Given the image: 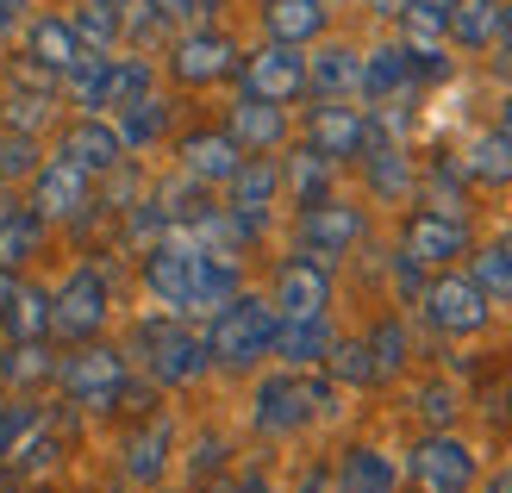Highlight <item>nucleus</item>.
Instances as JSON below:
<instances>
[{
  "label": "nucleus",
  "mask_w": 512,
  "mask_h": 493,
  "mask_svg": "<svg viewBox=\"0 0 512 493\" xmlns=\"http://www.w3.org/2000/svg\"><path fill=\"white\" fill-rule=\"evenodd\" d=\"M25 57H32L38 69H50V75L63 82V75H69L75 63H82L88 50H82V38H75V25H69V19L44 13V19H32V25H25Z\"/></svg>",
  "instance_id": "obj_21"
},
{
  "label": "nucleus",
  "mask_w": 512,
  "mask_h": 493,
  "mask_svg": "<svg viewBox=\"0 0 512 493\" xmlns=\"http://www.w3.org/2000/svg\"><path fill=\"white\" fill-rule=\"evenodd\" d=\"M150 7H157L169 25H188V19H200V13H207V0H150Z\"/></svg>",
  "instance_id": "obj_48"
},
{
  "label": "nucleus",
  "mask_w": 512,
  "mask_h": 493,
  "mask_svg": "<svg viewBox=\"0 0 512 493\" xmlns=\"http://www.w3.org/2000/svg\"><path fill=\"white\" fill-rule=\"evenodd\" d=\"M450 7H456V0H406V7L394 13L406 50H438L450 38Z\"/></svg>",
  "instance_id": "obj_33"
},
{
  "label": "nucleus",
  "mask_w": 512,
  "mask_h": 493,
  "mask_svg": "<svg viewBox=\"0 0 512 493\" xmlns=\"http://www.w3.org/2000/svg\"><path fill=\"white\" fill-rule=\"evenodd\" d=\"M88 206H94V175H88V169H75L69 157L38 163V175H32V213H38L44 225H57V219H88Z\"/></svg>",
  "instance_id": "obj_12"
},
{
  "label": "nucleus",
  "mask_w": 512,
  "mask_h": 493,
  "mask_svg": "<svg viewBox=\"0 0 512 493\" xmlns=\"http://www.w3.org/2000/svg\"><path fill=\"white\" fill-rule=\"evenodd\" d=\"M225 132L244 144V157H269V150L288 144V107L256 100V94H238L232 113H225Z\"/></svg>",
  "instance_id": "obj_19"
},
{
  "label": "nucleus",
  "mask_w": 512,
  "mask_h": 493,
  "mask_svg": "<svg viewBox=\"0 0 512 493\" xmlns=\"http://www.w3.org/2000/svg\"><path fill=\"white\" fill-rule=\"evenodd\" d=\"M419 306H425L431 331H444V337H475L481 325H488V294H481L469 275H450V269H438L425 281Z\"/></svg>",
  "instance_id": "obj_9"
},
{
  "label": "nucleus",
  "mask_w": 512,
  "mask_h": 493,
  "mask_svg": "<svg viewBox=\"0 0 512 493\" xmlns=\"http://www.w3.org/2000/svg\"><path fill=\"white\" fill-rule=\"evenodd\" d=\"M275 319L294 325V319H331V263H319V256H288V263L275 269Z\"/></svg>",
  "instance_id": "obj_8"
},
{
  "label": "nucleus",
  "mask_w": 512,
  "mask_h": 493,
  "mask_svg": "<svg viewBox=\"0 0 512 493\" xmlns=\"http://www.w3.org/2000/svg\"><path fill=\"white\" fill-rule=\"evenodd\" d=\"M19 175H38V138L0 132V181H19Z\"/></svg>",
  "instance_id": "obj_47"
},
{
  "label": "nucleus",
  "mask_w": 512,
  "mask_h": 493,
  "mask_svg": "<svg viewBox=\"0 0 512 493\" xmlns=\"http://www.w3.org/2000/svg\"><path fill=\"white\" fill-rule=\"evenodd\" d=\"M225 188H232V213L269 219V206H275V194H281V163H275V157H244L238 175L225 181Z\"/></svg>",
  "instance_id": "obj_24"
},
{
  "label": "nucleus",
  "mask_w": 512,
  "mask_h": 493,
  "mask_svg": "<svg viewBox=\"0 0 512 493\" xmlns=\"http://www.w3.org/2000/svg\"><path fill=\"white\" fill-rule=\"evenodd\" d=\"M238 294H244V288H238V263H232V256H213V250H207V263H200L182 313H207V319H213L219 306H232Z\"/></svg>",
  "instance_id": "obj_30"
},
{
  "label": "nucleus",
  "mask_w": 512,
  "mask_h": 493,
  "mask_svg": "<svg viewBox=\"0 0 512 493\" xmlns=\"http://www.w3.org/2000/svg\"><path fill=\"white\" fill-rule=\"evenodd\" d=\"M406 481L419 493H469L475 487V450L450 431H425L406 456Z\"/></svg>",
  "instance_id": "obj_6"
},
{
  "label": "nucleus",
  "mask_w": 512,
  "mask_h": 493,
  "mask_svg": "<svg viewBox=\"0 0 512 493\" xmlns=\"http://www.w3.org/2000/svg\"><path fill=\"white\" fill-rule=\"evenodd\" d=\"M419 88V75H413V50L406 44H381L363 57V88L356 94H369V100H400V94H413Z\"/></svg>",
  "instance_id": "obj_23"
},
{
  "label": "nucleus",
  "mask_w": 512,
  "mask_h": 493,
  "mask_svg": "<svg viewBox=\"0 0 512 493\" xmlns=\"http://www.w3.org/2000/svg\"><path fill=\"white\" fill-rule=\"evenodd\" d=\"M331 412H338V387L319 381V375H306V369H281V375H269L263 387H256L250 425L263 437H294L313 419H331Z\"/></svg>",
  "instance_id": "obj_1"
},
{
  "label": "nucleus",
  "mask_w": 512,
  "mask_h": 493,
  "mask_svg": "<svg viewBox=\"0 0 512 493\" xmlns=\"http://www.w3.org/2000/svg\"><path fill=\"white\" fill-rule=\"evenodd\" d=\"M132 356L144 362V375L157 387H194L213 369L207 337L194 325H182V319H138L132 325Z\"/></svg>",
  "instance_id": "obj_2"
},
{
  "label": "nucleus",
  "mask_w": 512,
  "mask_h": 493,
  "mask_svg": "<svg viewBox=\"0 0 512 493\" xmlns=\"http://www.w3.org/2000/svg\"><path fill=\"white\" fill-rule=\"evenodd\" d=\"M163 13L150 7V0H119V38H132V44H150V38H163Z\"/></svg>",
  "instance_id": "obj_45"
},
{
  "label": "nucleus",
  "mask_w": 512,
  "mask_h": 493,
  "mask_svg": "<svg viewBox=\"0 0 512 493\" xmlns=\"http://www.w3.org/2000/svg\"><path fill=\"white\" fill-rule=\"evenodd\" d=\"M50 375H57V356H50L44 344H7L0 350V381H7L13 394L19 387H44Z\"/></svg>",
  "instance_id": "obj_37"
},
{
  "label": "nucleus",
  "mask_w": 512,
  "mask_h": 493,
  "mask_svg": "<svg viewBox=\"0 0 512 493\" xmlns=\"http://www.w3.org/2000/svg\"><path fill=\"white\" fill-rule=\"evenodd\" d=\"M44 425H50V412L38 400H25V394H13L7 406H0V469H19V456L38 444Z\"/></svg>",
  "instance_id": "obj_28"
},
{
  "label": "nucleus",
  "mask_w": 512,
  "mask_h": 493,
  "mask_svg": "<svg viewBox=\"0 0 512 493\" xmlns=\"http://www.w3.org/2000/svg\"><path fill=\"white\" fill-rule=\"evenodd\" d=\"M331 344H338L331 319H294V325H275V356H281V369H319V362L331 356Z\"/></svg>",
  "instance_id": "obj_25"
},
{
  "label": "nucleus",
  "mask_w": 512,
  "mask_h": 493,
  "mask_svg": "<svg viewBox=\"0 0 512 493\" xmlns=\"http://www.w3.org/2000/svg\"><path fill=\"white\" fill-rule=\"evenodd\" d=\"M363 206H350V200H319V206H300V225H294V238L306 256H319V263H331V256H350L356 244H363Z\"/></svg>",
  "instance_id": "obj_10"
},
{
  "label": "nucleus",
  "mask_w": 512,
  "mask_h": 493,
  "mask_svg": "<svg viewBox=\"0 0 512 493\" xmlns=\"http://www.w3.org/2000/svg\"><path fill=\"white\" fill-rule=\"evenodd\" d=\"M331 175H338V163H325L319 150H294L288 163H281V188L294 194V206H319V200H331Z\"/></svg>",
  "instance_id": "obj_32"
},
{
  "label": "nucleus",
  "mask_w": 512,
  "mask_h": 493,
  "mask_svg": "<svg viewBox=\"0 0 512 493\" xmlns=\"http://www.w3.org/2000/svg\"><path fill=\"white\" fill-rule=\"evenodd\" d=\"M450 44H463V50L500 44V0H456L450 7Z\"/></svg>",
  "instance_id": "obj_34"
},
{
  "label": "nucleus",
  "mask_w": 512,
  "mask_h": 493,
  "mask_svg": "<svg viewBox=\"0 0 512 493\" xmlns=\"http://www.w3.org/2000/svg\"><path fill=\"white\" fill-rule=\"evenodd\" d=\"M169 450H175V425L163 419V412H144V425L125 437V481H138V487H157L163 469H169Z\"/></svg>",
  "instance_id": "obj_20"
},
{
  "label": "nucleus",
  "mask_w": 512,
  "mask_h": 493,
  "mask_svg": "<svg viewBox=\"0 0 512 493\" xmlns=\"http://www.w3.org/2000/svg\"><path fill=\"white\" fill-rule=\"evenodd\" d=\"M50 381L69 394V406L113 412L119 394H125V381H132V362H125V350H113V344H75L57 362V375H50Z\"/></svg>",
  "instance_id": "obj_4"
},
{
  "label": "nucleus",
  "mask_w": 512,
  "mask_h": 493,
  "mask_svg": "<svg viewBox=\"0 0 512 493\" xmlns=\"http://www.w3.org/2000/svg\"><path fill=\"white\" fill-rule=\"evenodd\" d=\"M413 406H419V419H425L431 431H450V419H456V387H450V381H425Z\"/></svg>",
  "instance_id": "obj_46"
},
{
  "label": "nucleus",
  "mask_w": 512,
  "mask_h": 493,
  "mask_svg": "<svg viewBox=\"0 0 512 493\" xmlns=\"http://www.w3.org/2000/svg\"><path fill=\"white\" fill-rule=\"evenodd\" d=\"M275 325H281L275 306L256 300V294H238L232 306H219V313H213V331H207L213 369L244 375V369H256L263 356H275Z\"/></svg>",
  "instance_id": "obj_3"
},
{
  "label": "nucleus",
  "mask_w": 512,
  "mask_h": 493,
  "mask_svg": "<svg viewBox=\"0 0 512 493\" xmlns=\"http://www.w3.org/2000/svg\"><path fill=\"white\" fill-rule=\"evenodd\" d=\"M0 337L7 344H44L50 337V288L25 275H0Z\"/></svg>",
  "instance_id": "obj_16"
},
{
  "label": "nucleus",
  "mask_w": 512,
  "mask_h": 493,
  "mask_svg": "<svg viewBox=\"0 0 512 493\" xmlns=\"http://www.w3.org/2000/svg\"><path fill=\"white\" fill-rule=\"evenodd\" d=\"M400 256L419 269H450L469 256V225L463 213H438V206H419L406 213V231H400Z\"/></svg>",
  "instance_id": "obj_7"
},
{
  "label": "nucleus",
  "mask_w": 512,
  "mask_h": 493,
  "mask_svg": "<svg viewBox=\"0 0 512 493\" xmlns=\"http://www.w3.org/2000/svg\"><path fill=\"white\" fill-rule=\"evenodd\" d=\"M494 132H500V138H506V144H512V94H506V100H500V125H494Z\"/></svg>",
  "instance_id": "obj_52"
},
{
  "label": "nucleus",
  "mask_w": 512,
  "mask_h": 493,
  "mask_svg": "<svg viewBox=\"0 0 512 493\" xmlns=\"http://www.w3.org/2000/svg\"><path fill=\"white\" fill-rule=\"evenodd\" d=\"M57 157H69L75 169H88L94 181H107V175L125 163V144H119V132H113L107 119L82 113L75 125H63V138H57Z\"/></svg>",
  "instance_id": "obj_18"
},
{
  "label": "nucleus",
  "mask_w": 512,
  "mask_h": 493,
  "mask_svg": "<svg viewBox=\"0 0 512 493\" xmlns=\"http://www.w3.org/2000/svg\"><path fill=\"white\" fill-rule=\"evenodd\" d=\"M363 163H369V188H375V200H406V194L419 188V169H413V157H406L400 144H369Z\"/></svg>",
  "instance_id": "obj_31"
},
{
  "label": "nucleus",
  "mask_w": 512,
  "mask_h": 493,
  "mask_svg": "<svg viewBox=\"0 0 512 493\" xmlns=\"http://www.w3.org/2000/svg\"><path fill=\"white\" fill-rule=\"evenodd\" d=\"M0 206H7L0 213V275H19L44 250V219L32 206H13V200H0Z\"/></svg>",
  "instance_id": "obj_26"
},
{
  "label": "nucleus",
  "mask_w": 512,
  "mask_h": 493,
  "mask_svg": "<svg viewBox=\"0 0 512 493\" xmlns=\"http://www.w3.org/2000/svg\"><path fill=\"white\" fill-rule=\"evenodd\" d=\"M100 7H119V0H100Z\"/></svg>",
  "instance_id": "obj_58"
},
{
  "label": "nucleus",
  "mask_w": 512,
  "mask_h": 493,
  "mask_svg": "<svg viewBox=\"0 0 512 493\" xmlns=\"http://www.w3.org/2000/svg\"><path fill=\"white\" fill-rule=\"evenodd\" d=\"M75 38H82V50H94V57H107V50L119 44V7H100V0H82V7L69 13Z\"/></svg>",
  "instance_id": "obj_40"
},
{
  "label": "nucleus",
  "mask_w": 512,
  "mask_h": 493,
  "mask_svg": "<svg viewBox=\"0 0 512 493\" xmlns=\"http://www.w3.org/2000/svg\"><path fill=\"white\" fill-rule=\"evenodd\" d=\"M481 493H512V469H500V475H494L488 487H481Z\"/></svg>",
  "instance_id": "obj_54"
},
{
  "label": "nucleus",
  "mask_w": 512,
  "mask_h": 493,
  "mask_svg": "<svg viewBox=\"0 0 512 493\" xmlns=\"http://www.w3.org/2000/svg\"><path fill=\"white\" fill-rule=\"evenodd\" d=\"M175 163H182V175H194L200 188H225L244 163V144L225 132V125H207V132H188L175 144Z\"/></svg>",
  "instance_id": "obj_17"
},
{
  "label": "nucleus",
  "mask_w": 512,
  "mask_h": 493,
  "mask_svg": "<svg viewBox=\"0 0 512 493\" xmlns=\"http://www.w3.org/2000/svg\"><path fill=\"white\" fill-rule=\"evenodd\" d=\"M238 82L244 94L256 100H275V107H288V100L306 94V57H300V44H263V50H250V57L238 63Z\"/></svg>",
  "instance_id": "obj_11"
},
{
  "label": "nucleus",
  "mask_w": 512,
  "mask_h": 493,
  "mask_svg": "<svg viewBox=\"0 0 512 493\" xmlns=\"http://www.w3.org/2000/svg\"><path fill=\"white\" fill-rule=\"evenodd\" d=\"M469 281H475V288L488 294V300H512V263H506L494 244L469 256Z\"/></svg>",
  "instance_id": "obj_44"
},
{
  "label": "nucleus",
  "mask_w": 512,
  "mask_h": 493,
  "mask_svg": "<svg viewBox=\"0 0 512 493\" xmlns=\"http://www.w3.org/2000/svg\"><path fill=\"white\" fill-rule=\"evenodd\" d=\"M219 450H225V444H219V437L207 431V437H200V456H194V469H200V475H213V469H219Z\"/></svg>",
  "instance_id": "obj_49"
},
{
  "label": "nucleus",
  "mask_w": 512,
  "mask_h": 493,
  "mask_svg": "<svg viewBox=\"0 0 512 493\" xmlns=\"http://www.w3.org/2000/svg\"><path fill=\"white\" fill-rule=\"evenodd\" d=\"M219 493H269V481H263V475H232Z\"/></svg>",
  "instance_id": "obj_50"
},
{
  "label": "nucleus",
  "mask_w": 512,
  "mask_h": 493,
  "mask_svg": "<svg viewBox=\"0 0 512 493\" xmlns=\"http://www.w3.org/2000/svg\"><path fill=\"white\" fill-rule=\"evenodd\" d=\"M13 25H19V0H0V50H7V38H13Z\"/></svg>",
  "instance_id": "obj_51"
},
{
  "label": "nucleus",
  "mask_w": 512,
  "mask_h": 493,
  "mask_svg": "<svg viewBox=\"0 0 512 493\" xmlns=\"http://www.w3.org/2000/svg\"><path fill=\"white\" fill-rule=\"evenodd\" d=\"M356 88H363V57H356L350 44H319L313 57H306V94L350 100Z\"/></svg>",
  "instance_id": "obj_22"
},
{
  "label": "nucleus",
  "mask_w": 512,
  "mask_h": 493,
  "mask_svg": "<svg viewBox=\"0 0 512 493\" xmlns=\"http://www.w3.org/2000/svg\"><path fill=\"white\" fill-rule=\"evenodd\" d=\"M200 263H207V244H188V238H157L144 250V288L157 294L163 306H175L182 313L188 306V288H194V275Z\"/></svg>",
  "instance_id": "obj_13"
},
{
  "label": "nucleus",
  "mask_w": 512,
  "mask_h": 493,
  "mask_svg": "<svg viewBox=\"0 0 512 493\" xmlns=\"http://www.w3.org/2000/svg\"><path fill=\"white\" fill-rule=\"evenodd\" d=\"M494 250H500V256H506V263H512V225H506V231H500V238H494Z\"/></svg>",
  "instance_id": "obj_55"
},
{
  "label": "nucleus",
  "mask_w": 512,
  "mask_h": 493,
  "mask_svg": "<svg viewBox=\"0 0 512 493\" xmlns=\"http://www.w3.org/2000/svg\"><path fill=\"white\" fill-rule=\"evenodd\" d=\"M500 44L512 50V0H500Z\"/></svg>",
  "instance_id": "obj_53"
},
{
  "label": "nucleus",
  "mask_w": 512,
  "mask_h": 493,
  "mask_svg": "<svg viewBox=\"0 0 512 493\" xmlns=\"http://www.w3.org/2000/svg\"><path fill=\"white\" fill-rule=\"evenodd\" d=\"M306 150H319L325 163H350L369 150V113L344 107V100H319L306 113Z\"/></svg>",
  "instance_id": "obj_14"
},
{
  "label": "nucleus",
  "mask_w": 512,
  "mask_h": 493,
  "mask_svg": "<svg viewBox=\"0 0 512 493\" xmlns=\"http://www.w3.org/2000/svg\"><path fill=\"white\" fill-rule=\"evenodd\" d=\"M325 0H263V32L275 44H313L325 32Z\"/></svg>",
  "instance_id": "obj_27"
},
{
  "label": "nucleus",
  "mask_w": 512,
  "mask_h": 493,
  "mask_svg": "<svg viewBox=\"0 0 512 493\" xmlns=\"http://www.w3.org/2000/svg\"><path fill=\"white\" fill-rule=\"evenodd\" d=\"M107 275H100L94 263H82L57 294H50V337H63V344H94L100 325H107Z\"/></svg>",
  "instance_id": "obj_5"
},
{
  "label": "nucleus",
  "mask_w": 512,
  "mask_h": 493,
  "mask_svg": "<svg viewBox=\"0 0 512 493\" xmlns=\"http://www.w3.org/2000/svg\"><path fill=\"white\" fill-rule=\"evenodd\" d=\"M338 487H344V493H400V469H394V456L356 444V450H344V462H338Z\"/></svg>",
  "instance_id": "obj_29"
},
{
  "label": "nucleus",
  "mask_w": 512,
  "mask_h": 493,
  "mask_svg": "<svg viewBox=\"0 0 512 493\" xmlns=\"http://www.w3.org/2000/svg\"><path fill=\"white\" fill-rule=\"evenodd\" d=\"M463 175L481 181V188H512V144L500 132H481L463 157Z\"/></svg>",
  "instance_id": "obj_36"
},
{
  "label": "nucleus",
  "mask_w": 512,
  "mask_h": 493,
  "mask_svg": "<svg viewBox=\"0 0 512 493\" xmlns=\"http://www.w3.org/2000/svg\"><path fill=\"white\" fill-rule=\"evenodd\" d=\"M150 63L144 57H107V107H132V100L150 94Z\"/></svg>",
  "instance_id": "obj_42"
},
{
  "label": "nucleus",
  "mask_w": 512,
  "mask_h": 493,
  "mask_svg": "<svg viewBox=\"0 0 512 493\" xmlns=\"http://www.w3.org/2000/svg\"><path fill=\"white\" fill-rule=\"evenodd\" d=\"M169 75L182 88H213V82H225V75H238V44L225 32H188L169 50Z\"/></svg>",
  "instance_id": "obj_15"
},
{
  "label": "nucleus",
  "mask_w": 512,
  "mask_h": 493,
  "mask_svg": "<svg viewBox=\"0 0 512 493\" xmlns=\"http://www.w3.org/2000/svg\"><path fill=\"white\" fill-rule=\"evenodd\" d=\"M50 113H57V100L32 94V88H7V100H0V125L19 132V138H38L44 125H50Z\"/></svg>",
  "instance_id": "obj_38"
},
{
  "label": "nucleus",
  "mask_w": 512,
  "mask_h": 493,
  "mask_svg": "<svg viewBox=\"0 0 512 493\" xmlns=\"http://www.w3.org/2000/svg\"><path fill=\"white\" fill-rule=\"evenodd\" d=\"M119 144L125 150H150L163 132H169V100H157V94H144V100H132V107H119Z\"/></svg>",
  "instance_id": "obj_35"
},
{
  "label": "nucleus",
  "mask_w": 512,
  "mask_h": 493,
  "mask_svg": "<svg viewBox=\"0 0 512 493\" xmlns=\"http://www.w3.org/2000/svg\"><path fill=\"white\" fill-rule=\"evenodd\" d=\"M0 493H19V475L13 469H0Z\"/></svg>",
  "instance_id": "obj_57"
},
{
  "label": "nucleus",
  "mask_w": 512,
  "mask_h": 493,
  "mask_svg": "<svg viewBox=\"0 0 512 493\" xmlns=\"http://www.w3.org/2000/svg\"><path fill=\"white\" fill-rule=\"evenodd\" d=\"M325 369H331V381H344V387H381L375 356H369L363 337H338V344H331V356H325Z\"/></svg>",
  "instance_id": "obj_39"
},
{
  "label": "nucleus",
  "mask_w": 512,
  "mask_h": 493,
  "mask_svg": "<svg viewBox=\"0 0 512 493\" xmlns=\"http://www.w3.org/2000/svg\"><path fill=\"white\" fill-rule=\"evenodd\" d=\"M363 344H369V356H375V375L381 381H394L400 369H406V356H413V344H406V325L388 313V319H375V331L363 337Z\"/></svg>",
  "instance_id": "obj_41"
},
{
  "label": "nucleus",
  "mask_w": 512,
  "mask_h": 493,
  "mask_svg": "<svg viewBox=\"0 0 512 493\" xmlns=\"http://www.w3.org/2000/svg\"><path fill=\"white\" fill-rule=\"evenodd\" d=\"M63 88H69V100L82 113H100V107H107V57H94V50H88V57L63 75Z\"/></svg>",
  "instance_id": "obj_43"
},
{
  "label": "nucleus",
  "mask_w": 512,
  "mask_h": 493,
  "mask_svg": "<svg viewBox=\"0 0 512 493\" xmlns=\"http://www.w3.org/2000/svg\"><path fill=\"white\" fill-rule=\"evenodd\" d=\"M406 0H369V13H400Z\"/></svg>",
  "instance_id": "obj_56"
}]
</instances>
